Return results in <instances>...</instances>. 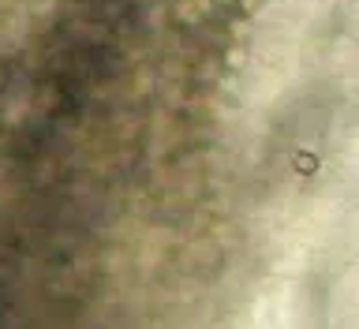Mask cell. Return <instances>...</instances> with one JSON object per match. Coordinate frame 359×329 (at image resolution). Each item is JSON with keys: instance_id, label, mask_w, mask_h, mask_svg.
<instances>
[{"instance_id": "6da1fadb", "label": "cell", "mask_w": 359, "mask_h": 329, "mask_svg": "<svg viewBox=\"0 0 359 329\" xmlns=\"http://www.w3.org/2000/svg\"><path fill=\"white\" fill-rule=\"evenodd\" d=\"M292 164H296V172H307V176L318 169V161H314L311 153H296V158H292Z\"/></svg>"}]
</instances>
